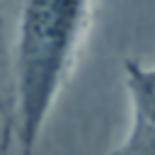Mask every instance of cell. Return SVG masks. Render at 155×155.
Listing matches in <instances>:
<instances>
[{"instance_id":"cell-1","label":"cell","mask_w":155,"mask_h":155,"mask_svg":"<svg viewBox=\"0 0 155 155\" xmlns=\"http://www.w3.org/2000/svg\"><path fill=\"white\" fill-rule=\"evenodd\" d=\"M94 0H19L15 92L17 140L34 150L82 46Z\"/></svg>"},{"instance_id":"cell-2","label":"cell","mask_w":155,"mask_h":155,"mask_svg":"<svg viewBox=\"0 0 155 155\" xmlns=\"http://www.w3.org/2000/svg\"><path fill=\"white\" fill-rule=\"evenodd\" d=\"M126 87L133 104V121L128 133L155 131V68H143L138 61H124Z\"/></svg>"},{"instance_id":"cell-3","label":"cell","mask_w":155,"mask_h":155,"mask_svg":"<svg viewBox=\"0 0 155 155\" xmlns=\"http://www.w3.org/2000/svg\"><path fill=\"white\" fill-rule=\"evenodd\" d=\"M116 153H150L155 155V131L150 133H128L124 143L116 148Z\"/></svg>"}]
</instances>
